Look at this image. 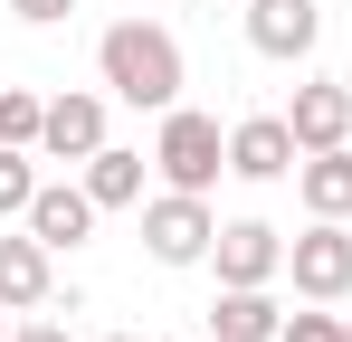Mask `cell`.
Returning <instances> with one entry per match:
<instances>
[{"mask_svg": "<svg viewBox=\"0 0 352 342\" xmlns=\"http://www.w3.org/2000/svg\"><path fill=\"white\" fill-rule=\"evenodd\" d=\"M96 76H105V95H115V105H143V114H172L181 86H190L181 38L162 29V19H115V29L96 38Z\"/></svg>", "mask_w": 352, "mask_h": 342, "instance_id": "1", "label": "cell"}, {"mask_svg": "<svg viewBox=\"0 0 352 342\" xmlns=\"http://www.w3.org/2000/svg\"><path fill=\"white\" fill-rule=\"evenodd\" d=\"M153 171H162V190H219V171H229V133H219V114L172 105L162 133H153Z\"/></svg>", "mask_w": 352, "mask_h": 342, "instance_id": "2", "label": "cell"}, {"mask_svg": "<svg viewBox=\"0 0 352 342\" xmlns=\"http://www.w3.org/2000/svg\"><path fill=\"white\" fill-rule=\"evenodd\" d=\"M210 238H219L210 190H153V200H143V247H153V266H210Z\"/></svg>", "mask_w": 352, "mask_h": 342, "instance_id": "3", "label": "cell"}, {"mask_svg": "<svg viewBox=\"0 0 352 342\" xmlns=\"http://www.w3.org/2000/svg\"><path fill=\"white\" fill-rule=\"evenodd\" d=\"M286 276L305 304H343L352 295V228L343 219H314L305 238H286Z\"/></svg>", "mask_w": 352, "mask_h": 342, "instance_id": "4", "label": "cell"}, {"mask_svg": "<svg viewBox=\"0 0 352 342\" xmlns=\"http://www.w3.org/2000/svg\"><path fill=\"white\" fill-rule=\"evenodd\" d=\"M295 162H305V143H295V124L286 114H238L229 124V171L238 181H295Z\"/></svg>", "mask_w": 352, "mask_h": 342, "instance_id": "5", "label": "cell"}, {"mask_svg": "<svg viewBox=\"0 0 352 342\" xmlns=\"http://www.w3.org/2000/svg\"><path fill=\"white\" fill-rule=\"evenodd\" d=\"M324 38V0H248V48L276 57V67H305Z\"/></svg>", "mask_w": 352, "mask_h": 342, "instance_id": "6", "label": "cell"}, {"mask_svg": "<svg viewBox=\"0 0 352 342\" xmlns=\"http://www.w3.org/2000/svg\"><path fill=\"white\" fill-rule=\"evenodd\" d=\"M210 266H219V285H276L286 276V238H276L267 219H219Z\"/></svg>", "mask_w": 352, "mask_h": 342, "instance_id": "7", "label": "cell"}, {"mask_svg": "<svg viewBox=\"0 0 352 342\" xmlns=\"http://www.w3.org/2000/svg\"><path fill=\"white\" fill-rule=\"evenodd\" d=\"M0 304H10V314H48V304H58V247H38L29 219L0 238Z\"/></svg>", "mask_w": 352, "mask_h": 342, "instance_id": "8", "label": "cell"}, {"mask_svg": "<svg viewBox=\"0 0 352 342\" xmlns=\"http://www.w3.org/2000/svg\"><path fill=\"white\" fill-rule=\"evenodd\" d=\"M96 152H105V95H86V86L48 95V124H38V162H96Z\"/></svg>", "mask_w": 352, "mask_h": 342, "instance_id": "9", "label": "cell"}, {"mask_svg": "<svg viewBox=\"0 0 352 342\" xmlns=\"http://www.w3.org/2000/svg\"><path fill=\"white\" fill-rule=\"evenodd\" d=\"M96 200H86V181H38V200H29V238L38 247H58V257H76L86 238H96Z\"/></svg>", "mask_w": 352, "mask_h": 342, "instance_id": "10", "label": "cell"}, {"mask_svg": "<svg viewBox=\"0 0 352 342\" xmlns=\"http://www.w3.org/2000/svg\"><path fill=\"white\" fill-rule=\"evenodd\" d=\"M286 124H295V143H305V152L352 143V86H343V76H305V86H295V105H286Z\"/></svg>", "mask_w": 352, "mask_h": 342, "instance_id": "11", "label": "cell"}, {"mask_svg": "<svg viewBox=\"0 0 352 342\" xmlns=\"http://www.w3.org/2000/svg\"><path fill=\"white\" fill-rule=\"evenodd\" d=\"M276 333H286L276 285H219L210 295V342H276Z\"/></svg>", "mask_w": 352, "mask_h": 342, "instance_id": "12", "label": "cell"}, {"mask_svg": "<svg viewBox=\"0 0 352 342\" xmlns=\"http://www.w3.org/2000/svg\"><path fill=\"white\" fill-rule=\"evenodd\" d=\"M295 200H305L314 219H352V143L305 152V162H295Z\"/></svg>", "mask_w": 352, "mask_h": 342, "instance_id": "13", "label": "cell"}, {"mask_svg": "<svg viewBox=\"0 0 352 342\" xmlns=\"http://www.w3.org/2000/svg\"><path fill=\"white\" fill-rule=\"evenodd\" d=\"M143 171H153V162H143L133 143H105V152L86 162V200H96V209H143V200H153Z\"/></svg>", "mask_w": 352, "mask_h": 342, "instance_id": "14", "label": "cell"}, {"mask_svg": "<svg viewBox=\"0 0 352 342\" xmlns=\"http://www.w3.org/2000/svg\"><path fill=\"white\" fill-rule=\"evenodd\" d=\"M29 200H38V152L0 143V219H29Z\"/></svg>", "mask_w": 352, "mask_h": 342, "instance_id": "15", "label": "cell"}, {"mask_svg": "<svg viewBox=\"0 0 352 342\" xmlns=\"http://www.w3.org/2000/svg\"><path fill=\"white\" fill-rule=\"evenodd\" d=\"M38 124H48V95H29V86H0V143L38 152Z\"/></svg>", "mask_w": 352, "mask_h": 342, "instance_id": "16", "label": "cell"}, {"mask_svg": "<svg viewBox=\"0 0 352 342\" xmlns=\"http://www.w3.org/2000/svg\"><path fill=\"white\" fill-rule=\"evenodd\" d=\"M276 342H343V314H333V304H305V314H286Z\"/></svg>", "mask_w": 352, "mask_h": 342, "instance_id": "17", "label": "cell"}, {"mask_svg": "<svg viewBox=\"0 0 352 342\" xmlns=\"http://www.w3.org/2000/svg\"><path fill=\"white\" fill-rule=\"evenodd\" d=\"M0 10H10V19H29V29H58L76 0H0Z\"/></svg>", "mask_w": 352, "mask_h": 342, "instance_id": "18", "label": "cell"}, {"mask_svg": "<svg viewBox=\"0 0 352 342\" xmlns=\"http://www.w3.org/2000/svg\"><path fill=\"white\" fill-rule=\"evenodd\" d=\"M10 342H76L67 323H48V314H29V323H10Z\"/></svg>", "mask_w": 352, "mask_h": 342, "instance_id": "19", "label": "cell"}, {"mask_svg": "<svg viewBox=\"0 0 352 342\" xmlns=\"http://www.w3.org/2000/svg\"><path fill=\"white\" fill-rule=\"evenodd\" d=\"M10 323H19V314H10V304H0V342H10Z\"/></svg>", "mask_w": 352, "mask_h": 342, "instance_id": "20", "label": "cell"}, {"mask_svg": "<svg viewBox=\"0 0 352 342\" xmlns=\"http://www.w3.org/2000/svg\"><path fill=\"white\" fill-rule=\"evenodd\" d=\"M105 342H143V333H105Z\"/></svg>", "mask_w": 352, "mask_h": 342, "instance_id": "21", "label": "cell"}, {"mask_svg": "<svg viewBox=\"0 0 352 342\" xmlns=\"http://www.w3.org/2000/svg\"><path fill=\"white\" fill-rule=\"evenodd\" d=\"M343 342H352V314H343Z\"/></svg>", "mask_w": 352, "mask_h": 342, "instance_id": "22", "label": "cell"}]
</instances>
